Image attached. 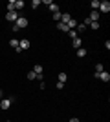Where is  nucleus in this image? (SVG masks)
Returning <instances> with one entry per match:
<instances>
[{
  "mask_svg": "<svg viewBox=\"0 0 110 122\" xmlns=\"http://www.w3.org/2000/svg\"><path fill=\"white\" fill-rule=\"evenodd\" d=\"M28 18H24V16H18L17 18V22L13 24V31H18V29H22V27H28Z\"/></svg>",
  "mask_w": 110,
  "mask_h": 122,
  "instance_id": "obj_1",
  "label": "nucleus"
},
{
  "mask_svg": "<svg viewBox=\"0 0 110 122\" xmlns=\"http://www.w3.org/2000/svg\"><path fill=\"white\" fill-rule=\"evenodd\" d=\"M11 102H13V98H2V100H0V107H2V109H9Z\"/></svg>",
  "mask_w": 110,
  "mask_h": 122,
  "instance_id": "obj_2",
  "label": "nucleus"
},
{
  "mask_svg": "<svg viewBox=\"0 0 110 122\" xmlns=\"http://www.w3.org/2000/svg\"><path fill=\"white\" fill-rule=\"evenodd\" d=\"M29 46H31V42L28 40V38H22V40H18V47H20V51H22V49H28Z\"/></svg>",
  "mask_w": 110,
  "mask_h": 122,
  "instance_id": "obj_3",
  "label": "nucleus"
},
{
  "mask_svg": "<svg viewBox=\"0 0 110 122\" xmlns=\"http://www.w3.org/2000/svg\"><path fill=\"white\" fill-rule=\"evenodd\" d=\"M110 11V2H101L99 4V13H108Z\"/></svg>",
  "mask_w": 110,
  "mask_h": 122,
  "instance_id": "obj_4",
  "label": "nucleus"
},
{
  "mask_svg": "<svg viewBox=\"0 0 110 122\" xmlns=\"http://www.w3.org/2000/svg\"><path fill=\"white\" fill-rule=\"evenodd\" d=\"M6 18H7L9 22H17L18 15H17V11H7V15H6Z\"/></svg>",
  "mask_w": 110,
  "mask_h": 122,
  "instance_id": "obj_5",
  "label": "nucleus"
},
{
  "mask_svg": "<svg viewBox=\"0 0 110 122\" xmlns=\"http://www.w3.org/2000/svg\"><path fill=\"white\" fill-rule=\"evenodd\" d=\"M97 78H99V80H103V82H108V80H110V73H108V71H101L99 75H97Z\"/></svg>",
  "mask_w": 110,
  "mask_h": 122,
  "instance_id": "obj_6",
  "label": "nucleus"
},
{
  "mask_svg": "<svg viewBox=\"0 0 110 122\" xmlns=\"http://www.w3.org/2000/svg\"><path fill=\"white\" fill-rule=\"evenodd\" d=\"M99 16H101L99 11H92V13H90V16H88V20H90V22H97V20H99Z\"/></svg>",
  "mask_w": 110,
  "mask_h": 122,
  "instance_id": "obj_7",
  "label": "nucleus"
},
{
  "mask_svg": "<svg viewBox=\"0 0 110 122\" xmlns=\"http://www.w3.org/2000/svg\"><path fill=\"white\" fill-rule=\"evenodd\" d=\"M33 71H35L37 78H44V76H42V66H41V64H35V67H33Z\"/></svg>",
  "mask_w": 110,
  "mask_h": 122,
  "instance_id": "obj_8",
  "label": "nucleus"
},
{
  "mask_svg": "<svg viewBox=\"0 0 110 122\" xmlns=\"http://www.w3.org/2000/svg\"><path fill=\"white\" fill-rule=\"evenodd\" d=\"M70 20H72V15H70V13H63V15H61V22H63V24H68Z\"/></svg>",
  "mask_w": 110,
  "mask_h": 122,
  "instance_id": "obj_9",
  "label": "nucleus"
},
{
  "mask_svg": "<svg viewBox=\"0 0 110 122\" xmlns=\"http://www.w3.org/2000/svg\"><path fill=\"white\" fill-rule=\"evenodd\" d=\"M72 46L75 47V49H79V47L83 46V40H81V38L77 36V38H73V40H72Z\"/></svg>",
  "mask_w": 110,
  "mask_h": 122,
  "instance_id": "obj_10",
  "label": "nucleus"
},
{
  "mask_svg": "<svg viewBox=\"0 0 110 122\" xmlns=\"http://www.w3.org/2000/svg\"><path fill=\"white\" fill-rule=\"evenodd\" d=\"M57 29H59V31H63V33H68L70 27H68L66 24H63V22H59V24H57Z\"/></svg>",
  "mask_w": 110,
  "mask_h": 122,
  "instance_id": "obj_11",
  "label": "nucleus"
},
{
  "mask_svg": "<svg viewBox=\"0 0 110 122\" xmlns=\"http://www.w3.org/2000/svg\"><path fill=\"white\" fill-rule=\"evenodd\" d=\"M99 4H101L99 0H92V2H90V7H92V11H97V9H99Z\"/></svg>",
  "mask_w": 110,
  "mask_h": 122,
  "instance_id": "obj_12",
  "label": "nucleus"
},
{
  "mask_svg": "<svg viewBox=\"0 0 110 122\" xmlns=\"http://www.w3.org/2000/svg\"><path fill=\"white\" fill-rule=\"evenodd\" d=\"M101 71H105V67H103V64H95V73H94V76L97 78V75H99Z\"/></svg>",
  "mask_w": 110,
  "mask_h": 122,
  "instance_id": "obj_13",
  "label": "nucleus"
},
{
  "mask_svg": "<svg viewBox=\"0 0 110 122\" xmlns=\"http://www.w3.org/2000/svg\"><path fill=\"white\" fill-rule=\"evenodd\" d=\"M9 46L15 47L17 51H20V47H18V40H17V38H11V40H9Z\"/></svg>",
  "mask_w": 110,
  "mask_h": 122,
  "instance_id": "obj_14",
  "label": "nucleus"
},
{
  "mask_svg": "<svg viewBox=\"0 0 110 122\" xmlns=\"http://www.w3.org/2000/svg\"><path fill=\"white\" fill-rule=\"evenodd\" d=\"M24 0H15V9H22V7H24Z\"/></svg>",
  "mask_w": 110,
  "mask_h": 122,
  "instance_id": "obj_15",
  "label": "nucleus"
},
{
  "mask_svg": "<svg viewBox=\"0 0 110 122\" xmlns=\"http://www.w3.org/2000/svg\"><path fill=\"white\" fill-rule=\"evenodd\" d=\"M57 78H59V82H63V84H64V82L68 80V75H66V73H59Z\"/></svg>",
  "mask_w": 110,
  "mask_h": 122,
  "instance_id": "obj_16",
  "label": "nucleus"
},
{
  "mask_svg": "<svg viewBox=\"0 0 110 122\" xmlns=\"http://www.w3.org/2000/svg\"><path fill=\"white\" fill-rule=\"evenodd\" d=\"M77 56H79V58H83V56H86V49H83V47H79V49H77Z\"/></svg>",
  "mask_w": 110,
  "mask_h": 122,
  "instance_id": "obj_17",
  "label": "nucleus"
},
{
  "mask_svg": "<svg viewBox=\"0 0 110 122\" xmlns=\"http://www.w3.org/2000/svg\"><path fill=\"white\" fill-rule=\"evenodd\" d=\"M66 25H68L70 29H75V27H77V20H73V18H72V20H70V22H68Z\"/></svg>",
  "mask_w": 110,
  "mask_h": 122,
  "instance_id": "obj_18",
  "label": "nucleus"
},
{
  "mask_svg": "<svg viewBox=\"0 0 110 122\" xmlns=\"http://www.w3.org/2000/svg\"><path fill=\"white\" fill-rule=\"evenodd\" d=\"M7 11H15V0H9V2H7Z\"/></svg>",
  "mask_w": 110,
  "mask_h": 122,
  "instance_id": "obj_19",
  "label": "nucleus"
},
{
  "mask_svg": "<svg viewBox=\"0 0 110 122\" xmlns=\"http://www.w3.org/2000/svg\"><path fill=\"white\" fill-rule=\"evenodd\" d=\"M48 7L52 9V13H57V11H59V5H57V4H53V2H52L50 5H48Z\"/></svg>",
  "mask_w": 110,
  "mask_h": 122,
  "instance_id": "obj_20",
  "label": "nucleus"
},
{
  "mask_svg": "<svg viewBox=\"0 0 110 122\" xmlns=\"http://www.w3.org/2000/svg\"><path fill=\"white\" fill-rule=\"evenodd\" d=\"M68 35L72 36V40H73V38H77V31H75V29H70V31H68Z\"/></svg>",
  "mask_w": 110,
  "mask_h": 122,
  "instance_id": "obj_21",
  "label": "nucleus"
},
{
  "mask_svg": "<svg viewBox=\"0 0 110 122\" xmlns=\"http://www.w3.org/2000/svg\"><path fill=\"white\" fill-rule=\"evenodd\" d=\"M77 29H79V33H83V31L86 29V25H84L83 22H81V24H77Z\"/></svg>",
  "mask_w": 110,
  "mask_h": 122,
  "instance_id": "obj_22",
  "label": "nucleus"
},
{
  "mask_svg": "<svg viewBox=\"0 0 110 122\" xmlns=\"http://www.w3.org/2000/svg\"><path fill=\"white\" fill-rule=\"evenodd\" d=\"M28 78H29V80H35V78H37L35 71H29V73H28Z\"/></svg>",
  "mask_w": 110,
  "mask_h": 122,
  "instance_id": "obj_23",
  "label": "nucleus"
},
{
  "mask_svg": "<svg viewBox=\"0 0 110 122\" xmlns=\"http://www.w3.org/2000/svg\"><path fill=\"white\" fill-rule=\"evenodd\" d=\"M61 15H63L61 11H57V13H53V20H61Z\"/></svg>",
  "mask_w": 110,
  "mask_h": 122,
  "instance_id": "obj_24",
  "label": "nucleus"
},
{
  "mask_svg": "<svg viewBox=\"0 0 110 122\" xmlns=\"http://www.w3.org/2000/svg\"><path fill=\"white\" fill-rule=\"evenodd\" d=\"M90 27L92 29H99V22H90Z\"/></svg>",
  "mask_w": 110,
  "mask_h": 122,
  "instance_id": "obj_25",
  "label": "nucleus"
},
{
  "mask_svg": "<svg viewBox=\"0 0 110 122\" xmlns=\"http://www.w3.org/2000/svg\"><path fill=\"white\" fill-rule=\"evenodd\" d=\"M31 5H33V7H39V5H41V0H33Z\"/></svg>",
  "mask_w": 110,
  "mask_h": 122,
  "instance_id": "obj_26",
  "label": "nucleus"
},
{
  "mask_svg": "<svg viewBox=\"0 0 110 122\" xmlns=\"http://www.w3.org/2000/svg\"><path fill=\"white\" fill-rule=\"evenodd\" d=\"M2 98H4V91H2V89H0V100H2Z\"/></svg>",
  "mask_w": 110,
  "mask_h": 122,
  "instance_id": "obj_27",
  "label": "nucleus"
},
{
  "mask_svg": "<svg viewBox=\"0 0 110 122\" xmlns=\"http://www.w3.org/2000/svg\"><path fill=\"white\" fill-rule=\"evenodd\" d=\"M70 122H79V120H77V118H70Z\"/></svg>",
  "mask_w": 110,
  "mask_h": 122,
  "instance_id": "obj_28",
  "label": "nucleus"
}]
</instances>
